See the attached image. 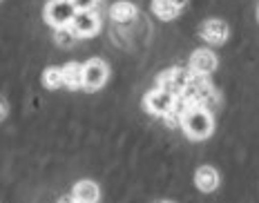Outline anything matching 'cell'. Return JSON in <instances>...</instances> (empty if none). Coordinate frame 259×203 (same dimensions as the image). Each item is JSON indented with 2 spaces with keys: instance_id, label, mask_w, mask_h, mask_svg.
I'll use <instances>...</instances> for the list:
<instances>
[{
  "instance_id": "1",
  "label": "cell",
  "mask_w": 259,
  "mask_h": 203,
  "mask_svg": "<svg viewBox=\"0 0 259 203\" xmlns=\"http://www.w3.org/2000/svg\"><path fill=\"white\" fill-rule=\"evenodd\" d=\"M181 130L190 141H206L214 132L212 112L208 108H203V105L181 103Z\"/></svg>"
},
{
  "instance_id": "2",
  "label": "cell",
  "mask_w": 259,
  "mask_h": 203,
  "mask_svg": "<svg viewBox=\"0 0 259 203\" xmlns=\"http://www.w3.org/2000/svg\"><path fill=\"white\" fill-rule=\"evenodd\" d=\"M76 14L78 9L74 7L72 0H47L45 7H42V20L54 29L69 27Z\"/></svg>"
},
{
  "instance_id": "3",
  "label": "cell",
  "mask_w": 259,
  "mask_h": 203,
  "mask_svg": "<svg viewBox=\"0 0 259 203\" xmlns=\"http://www.w3.org/2000/svg\"><path fill=\"white\" fill-rule=\"evenodd\" d=\"M141 105H143V110L148 112V114L159 116V119H165L170 112L177 110V105H179V96L170 94L168 89H163V87H154V89H150V92L143 96Z\"/></svg>"
},
{
  "instance_id": "4",
  "label": "cell",
  "mask_w": 259,
  "mask_h": 203,
  "mask_svg": "<svg viewBox=\"0 0 259 203\" xmlns=\"http://www.w3.org/2000/svg\"><path fill=\"white\" fill-rule=\"evenodd\" d=\"M110 78V65L103 58H90L83 63V89L85 92H99Z\"/></svg>"
},
{
  "instance_id": "5",
  "label": "cell",
  "mask_w": 259,
  "mask_h": 203,
  "mask_svg": "<svg viewBox=\"0 0 259 203\" xmlns=\"http://www.w3.org/2000/svg\"><path fill=\"white\" fill-rule=\"evenodd\" d=\"M190 81H192V72H188L183 67H170L165 72H161V76L156 78V87H163L170 94L181 96L190 85Z\"/></svg>"
},
{
  "instance_id": "6",
  "label": "cell",
  "mask_w": 259,
  "mask_h": 203,
  "mask_svg": "<svg viewBox=\"0 0 259 203\" xmlns=\"http://www.w3.org/2000/svg\"><path fill=\"white\" fill-rule=\"evenodd\" d=\"M199 36H201L203 42H208V45L221 47L228 40L230 27H228V23L221 18H208V20H203L201 27H199Z\"/></svg>"
},
{
  "instance_id": "7",
  "label": "cell",
  "mask_w": 259,
  "mask_h": 203,
  "mask_svg": "<svg viewBox=\"0 0 259 203\" xmlns=\"http://www.w3.org/2000/svg\"><path fill=\"white\" fill-rule=\"evenodd\" d=\"M69 27L74 29V34L78 36V38H92V36L99 34L101 29V16L96 9H88V12H78L74 16L72 25Z\"/></svg>"
},
{
  "instance_id": "8",
  "label": "cell",
  "mask_w": 259,
  "mask_h": 203,
  "mask_svg": "<svg viewBox=\"0 0 259 203\" xmlns=\"http://www.w3.org/2000/svg\"><path fill=\"white\" fill-rule=\"evenodd\" d=\"M219 65V58L212 49L208 47H201V49H194L192 56H190V72L192 76H210V74L217 69Z\"/></svg>"
},
{
  "instance_id": "9",
  "label": "cell",
  "mask_w": 259,
  "mask_h": 203,
  "mask_svg": "<svg viewBox=\"0 0 259 203\" xmlns=\"http://www.w3.org/2000/svg\"><path fill=\"white\" fill-rule=\"evenodd\" d=\"M186 7L188 0H152V5H150L152 14L161 20H175Z\"/></svg>"
},
{
  "instance_id": "10",
  "label": "cell",
  "mask_w": 259,
  "mask_h": 203,
  "mask_svg": "<svg viewBox=\"0 0 259 203\" xmlns=\"http://www.w3.org/2000/svg\"><path fill=\"white\" fill-rule=\"evenodd\" d=\"M69 196H72L76 203H99L101 190H99V185H96L94 181L83 179V181H78V183H74Z\"/></svg>"
},
{
  "instance_id": "11",
  "label": "cell",
  "mask_w": 259,
  "mask_h": 203,
  "mask_svg": "<svg viewBox=\"0 0 259 203\" xmlns=\"http://www.w3.org/2000/svg\"><path fill=\"white\" fill-rule=\"evenodd\" d=\"M194 185L201 192H214L219 188V172L212 165H199L197 172H194Z\"/></svg>"
},
{
  "instance_id": "12",
  "label": "cell",
  "mask_w": 259,
  "mask_h": 203,
  "mask_svg": "<svg viewBox=\"0 0 259 203\" xmlns=\"http://www.w3.org/2000/svg\"><path fill=\"white\" fill-rule=\"evenodd\" d=\"M63 85L72 92L83 89V63L69 61L63 65Z\"/></svg>"
},
{
  "instance_id": "13",
  "label": "cell",
  "mask_w": 259,
  "mask_h": 203,
  "mask_svg": "<svg viewBox=\"0 0 259 203\" xmlns=\"http://www.w3.org/2000/svg\"><path fill=\"white\" fill-rule=\"evenodd\" d=\"M107 14H110V18L114 20V23L127 25V23H132V20L137 18V5L127 3V0H118V3L112 5Z\"/></svg>"
},
{
  "instance_id": "14",
  "label": "cell",
  "mask_w": 259,
  "mask_h": 203,
  "mask_svg": "<svg viewBox=\"0 0 259 203\" xmlns=\"http://www.w3.org/2000/svg\"><path fill=\"white\" fill-rule=\"evenodd\" d=\"M40 83L45 89H61L65 87L63 85V65H50L42 69V76H40Z\"/></svg>"
},
{
  "instance_id": "15",
  "label": "cell",
  "mask_w": 259,
  "mask_h": 203,
  "mask_svg": "<svg viewBox=\"0 0 259 203\" xmlns=\"http://www.w3.org/2000/svg\"><path fill=\"white\" fill-rule=\"evenodd\" d=\"M54 40H56L58 47L67 49V47H74L78 40V36L74 34L72 27H61V29H54Z\"/></svg>"
},
{
  "instance_id": "16",
  "label": "cell",
  "mask_w": 259,
  "mask_h": 203,
  "mask_svg": "<svg viewBox=\"0 0 259 203\" xmlns=\"http://www.w3.org/2000/svg\"><path fill=\"white\" fill-rule=\"evenodd\" d=\"M72 3L78 12H88V9H96V5H99L101 0H72Z\"/></svg>"
},
{
  "instance_id": "17",
  "label": "cell",
  "mask_w": 259,
  "mask_h": 203,
  "mask_svg": "<svg viewBox=\"0 0 259 203\" xmlns=\"http://www.w3.org/2000/svg\"><path fill=\"white\" fill-rule=\"evenodd\" d=\"M7 116H9V105L5 103L3 98H0V123H3L5 119H7Z\"/></svg>"
},
{
  "instance_id": "18",
  "label": "cell",
  "mask_w": 259,
  "mask_h": 203,
  "mask_svg": "<svg viewBox=\"0 0 259 203\" xmlns=\"http://www.w3.org/2000/svg\"><path fill=\"white\" fill-rule=\"evenodd\" d=\"M257 23H259V5H257Z\"/></svg>"
},
{
  "instance_id": "19",
  "label": "cell",
  "mask_w": 259,
  "mask_h": 203,
  "mask_svg": "<svg viewBox=\"0 0 259 203\" xmlns=\"http://www.w3.org/2000/svg\"><path fill=\"white\" fill-rule=\"evenodd\" d=\"M156 203H172V201H156Z\"/></svg>"
},
{
  "instance_id": "20",
  "label": "cell",
  "mask_w": 259,
  "mask_h": 203,
  "mask_svg": "<svg viewBox=\"0 0 259 203\" xmlns=\"http://www.w3.org/2000/svg\"><path fill=\"white\" fill-rule=\"evenodd\" d=\"M0 3H3V0H0Z\"/></svg>"
}]
</instances>
